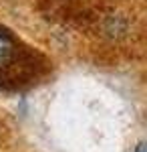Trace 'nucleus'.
Instances as JSON below:
<instances>
[{"mask_svg":"<svg viewBox=\"0 0 147 152\" xmlns=\"http://www.w3.org/2000/svg\"><path fill=\"white\" fill-rule=\"evenodd\" d=\"M50 69L48 59L0 24V89H24L40 81Z\"/></svg>","mask_w":147,"mask_h":152,"instance_id":"f257e3e1","label":"nucleus"},{"mask_svg":"<svg viewBox=\"0 0 147 152\" xmlns=\"http://www.w3.org/2000/svg\"><path fill=\"white\" fill-rule=\"evenodd\" d=\"M135 152H145V146H143V142H139L135 146Z\"/></svg>","mask_w":147,"mask_h":152,"instance_id":"f03ea898","label":"nucleus"}]
</instances>
